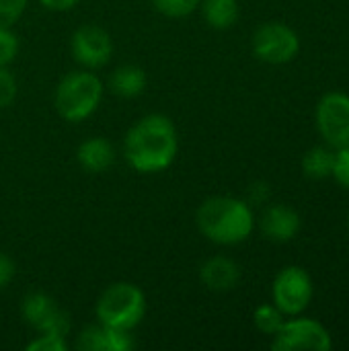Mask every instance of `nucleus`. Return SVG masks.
<instances>
[{
  "label": "nucleus",
  "instance_id": "nucleus-1",
  "mask_svg": "<svg viewBox=\"0 0 349 351\" xmlns=\"http://www.w3.org/2000/svg\"><path fill=\"white\" fill-rule=\"evenodd\" d=\"M179 150V138L173 121L167 115L150 113L136 121L123 140V156L138 173L167 171Z\"/></svg>",
  "mask_w": 349,
  "mask_h": 351
},
{
  "label": "nucleus",
  "instance_id": "nucleus-2",
  "mask_svg": "<svg viewBox=\"0 0 349 351\" xmlns=\"http://www.w3.org/2000/svg\"><path fill=\"white\" fill-rule=\"evenodd\" d=\"M195 222L200 232L216 245H239L247 241L255 228L251 206L228 195L206 199L195 214Z\"/></svg>",
  "mask_w": 349,
  "mask_h": 351
},
{
  "label": "nucleus",
  "instance_id": "nucleus-3",
  "mask_svg": "<svg viewBox=\"0 0 349 351\" xmlns=\"http://www.w3.org/2000/svg\"><path fill=\"white\" fill-rule=\"evenodd\" d=\"M103 99V82L97 74L86 70L68 72L56 86L53 105L62 119L78 123L91 117Z\"/></svg>",
  "mask_w": 349,
  "mask_h": 351
},
{
  "label": "nucleus",
  "instance_id": "nucleus-4",
  "mask_svg": "<svg viewBox=\"0 0 349 351\" xmlns=\"http://www.w3.org/2000/svg\"><path fill=\"white\" fill-rule=\"evenodd\" d=\"M95 315L101 325L125 329H136L146 315V296L144 292L130 282L111 284L97 300Z\"/></svg>",
  "mask_w": 349,
  "mask_h": 351
},
{
  "label": "nucleus",
  "instance_id": "nucleus-5",
  "mask_svg": "<svg viewBox=\"0 0 349 351\" xmlns=\"http://www.w3.org/2000/svg\"><path fill=\"white\" fill-rule=\"evenodd\" d=\"M272 296L274 304L284 313V317H298L313 300V280L306 269L288 265L276 276Z\"/></svg>",
  "mask_w": 349,
  "mask_h": 351
},
{
  "label": "nucleus",
  "instance_id": "nucleus-6",
  "mask_svg": "<svg viewBox=\"0 0 349 351\" xmlns=\"http://www.w3.org/2000/svg\"><path fill=\"white\" fill-rule=\"evenodd\" d=\"M300 51V39L294 29L280 21L263 23L253 33V53L267 64L292 62Z\"/></svg>",
  "mask_w": 349,
  "mask_h": 351
},
{
  "label": "nucleus",
  "instance_id": "nucleus-7",
  "mask_svg": "<svg viewBox=\"0 0 349 351\" xmlns=\"http://www.w3.org/2000/svg\"><path fill=\"white\" fill-rule=\"evenodd\" d=\"M331 348L333 339L329 331L313 319L284 321L272 341V350L276 351H329Z\"/></svg>",
  "mask_w": 349,
  "mask_h": 351
},
{
  "label": "nucleus",
  "instance_id": "nucleus-8",
  "mask_svg": "<svg viewBox=\"0 0 349 351\" xmlns=\"http://www.w3.org/2000/svg\"><path fill=\"white\" fill-rule=\"evenodd\" d=\"M317 130L331 148L349 146V95L327 93L317 105Z\"/></svg>",
  "mask_w": 349,
  "mask_h": 351
},
{
  "label": "nucleus",
  "instance_id": "nucleus-9",
  "mask_svg": "<svg viewBox=\"0 0 349 351\" xmlns=\"http://www.w3.org/2000/svg\"><path fill=\"white\" fill-rule=\"evenodd\" d=\"M23 319L29 327H33L37 333H58L66 335L70 331V317L60 308V304L43 294V292H31L23 298L21 304Z\"/></svg>",
  "mask_w": 349,
  "mask_h": 351
},
{
  "label": "nucleus",
  "instance_id": "nucleus-10",
  "mask_svg": "<svg viewBox=\"0 0 349 351\" xmlns=\"http://www.w3.org/2000/svg\"><path fill=\"white\" fill-rule=\"evenodd\" d=\"M70 49H72L74 60L80 66L95 70V68L105 66L111 60L113 39L99 25H82L74 31L70 39Z\"/></svg>",
  "mask_w": 349,
  "mask_h": 351
},
{
  "label": "nucleus",
  "instance_id": "nucleus-11",
  "mask_svg": "<svg viewBox=\"0 0 349 351\" xmlns=\"http://www.w3.org/2000/svg\"><path fill=\"white\" fill-rule=\"evenodd\" d=\"M74 346L78 351H130L136 348V339L132 331L99 323L82 329Z\"/></svg>",
  "mask_w": 349,
  "mask_h": 351
},
{
  "label": "nucleus",
  "instance_id": "nucleus-12",
  "mask_svg": "<svg viewBox=\"0 0 349 351\" xmlns=\"http://www.w3.org/2000/svg\"><path fill=\"white\" fill-rule=\"evenodd\" d=\"M300 226L302 222H300L298 212L284 204L269 206L261 214V220H259V228L263 237L274 243H288L296 239V234L300 232Z\"/></svg>",
  "mask_w": 349,
  "mask_h": 351
},
{
  "label": "nucleus",
  "instance_id": "nucleus-13",
  "mask_svg": "<svg viewBox=\"0 0 349 351\" xmlns=\"http://www.w3.org/2000/svg\"><path fill=\"white\" fill-rule=\"evenodd\" d=\"M200 278L204 282V286L212 292H228L232 288H237L239 280H241V267L228 259V257H210L202 269H200Z\"/></svg>",
  "mask_w": 349,
  "mask_h": 351
},
{
  "label": "nucleus",
  "instance_id": "nucleus-14",
  "mask_svg": "<svg viewBox=\"0 0 349 351\" xmlns=\"http://www.w3.org/2000/svg\"><path fill=\"white\" fill-rule=\"evenodd\" d=\"M76 160H78L80 169L86 173H93V175L105 173L115 160V148L107 138L93 136L78 146Z\"/></svg>",
  "mask_w": 349,
  "mask_h": 351
},
{
  "label": "nucleus",
  "instance_id": "nucleus-15",
  "mask_svg": "<svg viewBox=\"0 0 349 351\" xmlns=\"http://www.w3.org/2000/svg\"><path fill=\"white\" fill-rule=\"evenodd\" d=\"M146 84H148L146 70L136 64H123L115 68L109 76V88L113 90V95H119L123 99L140 97Z\"/></svg>",
  "mask_w": 349,
  "mask_h": 351
},
{
  "label": "nucleus",
  "instance_id": "nucleus-16",
  "mask_svg": "<svg viewBox=\"0 0 349 351\" xmlns=\"http://www.w3.org/2000/svg\"><path fill=\"white\" fill-rule=\"evenodd\" d=\"M202 12L212 29H230L239 19V0H202Z\"/></svg>",
  "mask_w": 349,
  "mask_h": 351
},
{
  "label": "nucleus",
  "instance_id": "nucleus-17",
  "mask_svg": "<svg viewBox=\"0 0 349 351\" xmlns=\"http://www.w3.org/2000/svg\"><path fill=\"white\" fill-rule=\"evenodd\" d=\"M335 152L323 146L311 148L302 158V173L311 179H327L333 173Z\"/></svg>",
  "mask_w": 349,
  "mask_h": 351
},
{
  "label": "nucleus",
  "instance_id": "nucleus-18",
  "mask_svg": "<svg viewBox=\"0 0 349 351\" xmlns=\"http://www.w3.org/2000/svg\"><path fill=\"white\" fill-rule=\"evenodd\" d=\"M253 323H255L257 331L274 337L280 331V327L284 325V313L276 304H261L253 313Z\"/></svg>",
  "mask_w": 349,
  "mask_h": 351
},
{
  "label": "nucleus",
  "instance_id": "nucleus-19",
  "mask_svg": "<svg viewBox=\"0 0 349 351\" xmlns=\"http://www.w3.org/2000/svg\"><path fill=\"white\" fill-rule=\"evenodd\" d=\"M200 2L202 0H152L154 8L169 19H181L191 14L200 6Z\"/></svg>",
  "mask_w": 349,
  "mask_h": 351
},
{
  "label": "nucleus",
  "instance_id": "nucleus-20",
  "mask_svg": "<svg viewBox=\"0 0 349 351\" xmlns=\"http://www.w3.org/2000/svg\"><path fill=\"white\" fill-rule=\"evenodd\" d=\"M27 351H66L68 350V341L66 335H58V333H39L37 339L27 343Z\"/></svg>",
  "mask_w": 349,
  "mask_h": 351
},
{
  "label": "nucleus",
  "instance_id": "nucleus-21",
  "mask_svg": "<svg viewBox=\"0 0 349 351\" xmlns=\"http://www.w3.org/2000/svg\"><path fill=\"white\" fill-rule=\"evenodd\" d=\"M16 95H19V84L14 74L6 66H0V109L10 107Z\"/></svg>",
  "mask_w": 349,
  "mask_h": 351
},
{
  "label": "nucleus",
  "instance_id": "nucleus-22",
  "mask_svg": "<svg viewBox=\"0 0 349 351\" xmlns=\"http://www.w3.org/2000/svg\"><path fill=\"white\" fill-rule=\"evenodd\" d=\"M19 53V37L10 27H0V66H8Z\"/></svg>",
  "mask_w": 349,
  "mask_h": 351
},
{
  "label": "nucleus",
  "instance_id": "nucleus-23",
  "mask_svg": "<svg viewBox=\"0 0 349 351\" xmlns=\"http://www.w3.org/2000/svg\"><path fill=\"white\" fill-rule=\"evenodd\" d=\"M27 0H0V27H12L25 12Z\"/></svg>",
  "mask_w": 349,
  "mask_h": 351
},
{
  "label": "nucleus",
  "instance_id": "nucleus-24",
  "mask_svg": "<svg viewBox=\"0 0 349 351\" xmlns=\"http://www.w3.org/2000/svg\"><path fill=\"white\" fill-rule=\"evenodd\" d=\"M331 177H335V181H337L341 187L349 189V146L337 148Z\"/></svg>",
  "mask_w": 349,
  "mask_h": 351
},
{
  "label": "nucleus",
  "instance_id": "nucleus-25",
  "mask_svg": "<svg viewBox=\"0 0 349 351\" xmlns=\"http://www.w3.org/2000/svg\"><path fill=\"white\" fill-rule=\"evenodd\" d=\"M14 274H16V267H14L12 259L8 255L0 253V290H4L12 282Z\"/></svg>",
  "mask_w": 349,
  "mask_h": 351
},
{
  "label": "nucleus",
  "instance_id": "nucleus-26",
  "mask_svg": "<svg viewBox=\"0 0 349 351\" xmlns=\"http://www.w3.org/2000/svg\"><path fill=\"white\" fill-rule=\"evenodd\" d=\"M47 10H56V12H64L74 8L80 0H39Z\"/></svg>",
  "mask_w": 349,
  "mask_h": 351
},
{
  "label": "nucleus",
  "instance_id": "nucleus-27",
  "mask_svg": "<svg viewBox=\"0 0 349 351\" xmlns=\"http://www.w3.org/2000/svg\"><path fill=\"white\" fill-rule=\"evenodd\" d=\"M267 195H269V189H267L265 183H255V185H251V189H249V199H251L253 204H263V202L267 199Z\"/></svg>",
  "mask_w": 349,
  "mask_h": 351
},
{
  "label": "nucleus",
  "instance_id": "nucleus-28",
  "mask_svg": "<svg viewBox=\"0 0 349 351\" xmlns=\"http://www.w3.org/2000/svg\"><path fill=\"white\" fill-rule=\"evenodd\" d=\"M348 226H349V220H348Z\"/></svg>",
  "mask_w": 349,
  "mask_h": 351
}]
</instances>
